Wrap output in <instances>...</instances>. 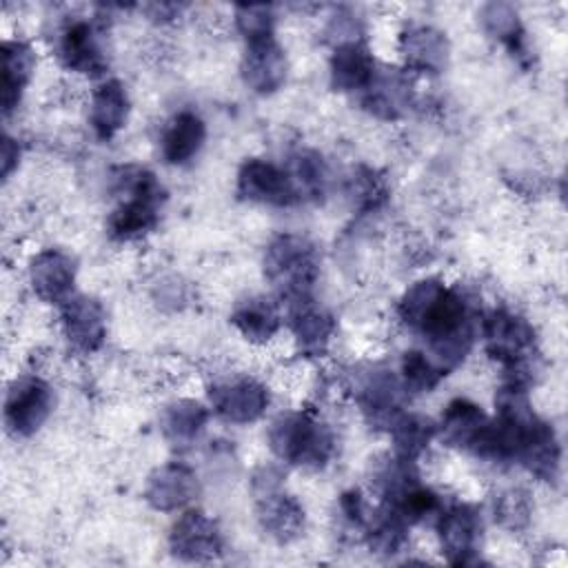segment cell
<instances>
[{
  "label": "cell",
  "mask_w": 568,
  "mask_h": 568,
  "mask_svg": "<svg viewBox=\"0 0 568 568\" xmlns=\"http://www.w3.org/2000/svg\"><path fill=\"white\" fill-rule=\"evenodd\" d=\"M58 58L69 71L82 75H100L106 69L98 33L87 20H71L62 27L58 36Z\"/></svg>",
  "instance_id": "cell-13"
},
{
  "label": "cell",
  "mask_w": 568,
  "mask_h": 568,
  "mask_svg": "<svg viewBox=\"0 0 568 568\" xmlns=\"http://www.w3.org/2000/svg\"><path fill=\"white\" fill-rule=\"evenodd\" d=\"M115 182L126 195L106 220V231L118 242H129L146 235L160 220L164 189L155 175L142 166H120Z\"/></svg>",
  "instance_id": "cell-2"
},
{
  "label": "cell",
  "mask_w": 568,
  "mask_h": 568,
  "mask_svg": "<svg viewBox=\"0 0 568 568\" xmlns=\"http://www.w3.org/2000/svg\"><path fill=\"white\" fill-rule=\"evenodd\" d=\"M257 517L262 521V528L280 541L297 537L304 526L302 506L291 495H282L277 490H266L260 495Z\"/></svg>",
  "instance_id": "cell-24"
},
{
  "label": "cell",
  "mask_w": 568,
  "mask_h": 568,
  "mask_svg": "<svg viewBox=\"0 0 568 568\" xmlns=\"http://www.w3.org/2000/svg\"><path fill=\"white\" fill-rule=\"evenodd\" d=\"M271 450L288 464L320 468L333 453L331 430L306 413H284L268 428Z\"/></svg>",
  "instance_id": "cell-4"
},
{
  "label": "cell",
  "mask_w": 568,
  "mask_h": 568,
  "mask_svg": "<svg viewBox=\"0 0 568 568\" xmlns=\"http://www.w3.org/2000/svg\"><path fill=\"white\" fill-rule=\"evenodd\" d=\"M402 382L393 375V371L373 366L364 373L355 375V397L375 426L390 428L402 410Z\"/></svg>",
  "instance_id": "cell-8"
},
{
  "label": "cell",
  "mask_w": 568,
  "mask_h": 568,
  "mask_svg": "<svg viewBox=\"0 0 568 568\" xmlns=\"http://www.w3.org/2000/svg\"><path fill=\"white\" fill-rule=\"evenodd\" d=\"M237 195L271 206H291L302 200L291 173L260 158H251L240 166Z\"/></svg>",
  "instance_id": "cell-7"
},
{
  "label": "cell",
  "mask_w": 568,
  "mask_h": 568,
  "mask_svg": "<svg viewBox=\"0 0 568 568\" xmlns=\"http://www.w3.org/2000/svg\"><path fill=\"white\" fill-rule=\"evenodd\" d=\"M235 22L246 42L273 38L275 13L266 4H240L235 9Z\"/></svg>",
  "instance_id": "cell-32"
},
{
  "label": "cell",
  "mask_w": 568,
  "mask_h": 568,
  "mask_svg": "<svg viewBox=\"0 0 568 568\" xmlns=\"http://www.w3.org/2000/svg\"><path fill=\"white\" fill-rule=\"evenodd\" d=\"M399 320L419 333L433 362L448 373L470 351L475 342V311L466 295L435 277L415 282L404 291L397 304Z\"/></svg>",
  "instance_id": "cell-1"
},
{
  "label": "cell",
  "mask_w": 568,
  "mask_h": 568,
  "mask_svg": "<svg viewBox=\"0 0 568 568\" xmlns=\"http://www.w3.org/2000/svg\"><path fill=\"white\" fill-rule=\"evenodd\" d=\"M197 495V477L184 464L160 466L146 484V501L155 510H178Z\"/></svg>",
  "instance_id": "cell-16"
},
{
  "label": "cell",
  "mask_w": 568,
  "mask_h": 568,
  "mask_svg": "<svg viewBox=\"0 0 568 568\" xmlns=\"http://www.w3.org/2000/svg\"><path fill=\"white\" fill-rule=\"evenodd\" d=\"M129 115V95L122 82L106 80L102 82L91 98V126L100 140L113 138L126 122Z\"/></svg>",
  "instance_id": "cell-22"
},
{
  "label": "cell",
  "mask_w": 568,
  "mask_h": 568,
  "mask_svg": "<svg viewBox=\"0 0 568 568\" xmlns=\"http://www.w3.org/2000/svg\"><path fill=\"white\" fill-rule=\"evenodd\" d=\"M317 273V251L308 240L286 233L268 244L264 255V275L288 302L308 297Z\"/></svg>",
  "instance_id": "cell-3"
},
{
  "label": "cell",
  "mask_w": 568,
  "mask_h": 568,
  "mask_svg": "<svg viewBox=\"0 0 568 568\" xmlns=\"http://www.w3.org/2000/svg\"><path fill=\"white\" fill-rule=\"evenodd\" d=\"M242 75L244 82L255 93H273L284 84L286 78V58L282 47L273 38L246 42V51L242 58Z\"/></svg>",
  "instance_id": "cell-14"
},
{
  "label": "cell",
  "mask_w": 568,
  "mask_h": 568,
  "mask_svg": "<svg viewBox=\"0 0 568 568\" xmlns=\"http://www.w3.org/2000/svg\"><path fill=\"white\" fill-rule=\"evenodd\" d=\"M388 430L393 437L395 455L415 462V457H419L428 448L430 439L437 433V426L428 417L402 413Z\"/></svg>",
  "instance_id": "cell-27"
},
{
  "label": "cell",
  "mask_w": 568,
  "mask_h": 568,
  "mask_svg": "<svg viewBox=\"0 0 568 568\" xmlns=\"http://www.w3.org/2000/svg\"><path fill=\"white\" fill-rule=\"evenodd\" d=\"M206 419H209V410L200 402L178 399L166 408L162 426L171 442L186 446L202 433Z\"/></svg>",
  "instance_id": "cell-28"
},
{
  "label": "cell",
  "mask_w": 568,
  "mask_h": 568,
  "mask_svg": "<svg viewBox=\"0 0 568 568\" xmlns=\"http://www.w3.org/2000/svg\"><path fill=\"white\" fill-rule=\"evenodd\" d=\"M410 82L399 71H375L371 84L364 91L362 104L377 118L393 120L402 113L410 98Z\"/></svg>",
  "instance_id": "cell-23"
},
{
  "label": "cell",
  "mask_w": 568,
  "mask_h": 568,
  "mask_svg": "<svg viewBox=\"0 0 568 568\" xmlns=\"http://www.w3.org/2000/svg\"><path fill=\"white\" fill-rule=\"evenodd\" d=\"M291 328L300 346L308 353H320L333 333V317L311 297L291 302Z\"/></svg>",
  "instance_id": "cell-25"
},
{
  "label": "cell",
  "mask_w": 568,
  "mask_h": 568,
  "mask_svg": "<svg viewBox=\"0 0 568 568\" xmlns=\"http://www.w3.org/2000/svg\"><path fill=\"white\" fill-rule=\"evenodd\" d=\"M353 193L362 209H375L386 197V182L373 169H362L353 180Z\"/></svg>",
  "instance_id": "cell-33"
},
{
  "label": "cell",
  "mask_w": 568,
  "mask_h": 568,
  "mask_svg": "<svg viewBox=\"0 0 568 568\" xmlns=\"http://www.w3.org/2000/svg\"><path fill=\"white\" fill-rule=\"evenodd\" d=\"M171 550L186 561L213 559L222 552V532L211 517L189 510L171 528Z\"/></svg>",
  "instance_id": "cell-12"
},
{
  "label": "cell",
  "mask_w": 568,
  "mask_h": 568,
  "mask_svg": "<svg viewBox=\"0 0 568 568\" xmlns=\"http://www.w3.org/2000/svg\"><path fill=\"white\" fill-rule=\"evenodd\" d=\"M291 178L300 191V195L306 197H320L324 193L326 184V169L320 155L311 151H302L291 158Z\"/></svg>",
  "instance_id": "cell-31"
},
{
  "label": "cell",
  "mask_w": 568,
  "mask_h": 568,
  "mask_svg": "<svg viewBox=\"0 0 568 568\" xmlns=\"http://www.w3.org/2000/svg\"><path fill=\"white\" fill-rule=\"evenodd\" d=\"M399 53L406 67L415 71L437 73L446 64L448 42L442 31L426 24H413L399 36Z\"/></svg>",
  "instance_id": "cell-18"
},
{
  "label": "cell",
  "mask_w": 568,
  "mask_h": 568,
  "mask_svg": "<svg viewBox=\"0 0 568 568\" xmlns=\"http://www.w3.org/2000/svg\"><path fill=\"white\" fill-rule=\"evenodd\" d=\"M18 158H20L18 142L11 140L9 135H4V140H2V175L4 178H9L11 169L18 164Z\"/></svg>",
  "instance_id": "cell-35"
},
{
  "label": "cell",
  "mask_w": 568,
  "mask_h": 568,
  "mask_svg": "<svg viewBox=\"0 0 568 568\" xmlns=\"http://www.w3.org/2000/svg\"><path fill=\"white\" fill-rule=\"evenodd\" d=\"M481 337L486 353L510 373L508 379L526 384L524 373L535 351L532 326L508 308H493L481 320Z\"/></svg>",
  "instance_id": "cell-5"
},
{
  "label": "cell",
  "mask_w": 568,
  "mask_h": 568,
  "mask_svg": "<svg viewBox=\"0 0 568 568\" xmlns=\"http://www.w3.org/2000/svg\"><path fill=\"white\" fill-rule=\"evenodd\" d=\"M444 375L433 357H426L422 351H406L402 355V386L406 393H428Z\"/></svg>",
  "instance_id": "cell-30"
},
{
  "label": "cell",
  "mask_w": 568,
  "mask_h": 568,
  "mask_svg": "<svg viewBox=\"0 0 568 568\" xmlns=\"http://www.w3.org/2000/svg\"><path fill=\"white\" fill-rule=\"evenodd\" d=\"M73 280L75 264L67 253L58 248L40 251L29 264V282L36 295L44 302H67L71 297Z\"/></svg>",
  "instance_id": "cell-15"
},
{
  "label": "cell",
  "mask_w": 568,
  "mask_h": 568,
  "mask_svg": "<svg viewBox=\"0 0 568 568\" xmlns=\"http://www.w3.org/2000/svg\"><path fill=\"white\" fill-rule=\"evenodd\" d=\"M439 546L446 559L455 566L475 564L481 539V517L470 504H455L437 517Z\"/></svg>",
  "instance_id": "cell-9"
},
{
  "label": "cell",
  "mask_w": 568,
  "mask_h": 568,
  "mask_svg": "<svg viewBox=\"0 0 568 568\" xmlns=\"http://www.w3.org/2000/svg\"><path fill=\"white\" fill-rule=\"evenodd\" d=\"M209 397L213 410L233 424L255 422L268 406V390L251 377L215 384L211 386Z\"/></svg>",
  "instance_id": "cell-11"
},
{
  "label": "cell",
  "mask_w": 568,
  "mask_h": 568,
  "mask_svg": "<svg viewBox=\"0 0 568 568\" xmlns=\"http://www.w3.org/2000/svg\"><path fill=\"white\" fill-rule=\"evenodd\" d=\"M495 513L499 517V521L508 528H517L528 519V501L526 495L519 490H508L499 497Z\"/></svg>",
  "instance_id": "cell-34"
},
{
  "label": "cell",
  "mask_w": 568,
  "mask_h": 568,
  "mask_svg": "<svg viewBox=\"0 0 568 568\" xmlns=\"http://www.w3.org/2000/svg\"><path fill=\"white\" fill-rule=\"evenodd\" d=\"M206 138V126L202 118L193 111H180L175 113L160 138V151L162 158L169 164H186L191 162L197 151L202 149Z\"/></svg>",
  "instance_id": "cell-19"
},
{
  "label": "cell",
  "mask_w": 568,
  "mask_h": 568,
  "mask_svg": "<svg viewBox=\"0 0 568 568\" xmlns=\"http://www.w3.org/2000/svg\"><path fill=\"white\" fill-rule=\"evenodd\" d=\"M53 410V390L38 375H20L4 397V424L16 437L33 435Z\"/></svg>",
  "instance_id": "cell-6"
},
{
  "label": "cell",
  "mask_w": 568,
  "mask_h": 568,
  "mask_svg": "<svg viewBox=\"0 0 568 568\" xmlns=\"http://www.w3.org/2000/svg\"><path fill=\"white\" fill-rule=\"evenodd\" d=\"M60 324L67 342L78 353H95L106 335V322H104V308L98 300L78 295L62 302L60 311Z\"/></svg>",
  "instance_id": "cell-10"
},
{
  "label": "cell",
  "mask_w": 568,
  "mask_h": 568,
  "mask_svg": "<svg viewBox=\"0 0 568 568\" xmlns=\"http://www.w3.org/2000/svg\"><path fill=\"white\" fill-rule=\"evenodd\" d=\"M481 24L486 33L499 40L513 55H524V29L517 11L506 2H493L481 9Z\"/></svg>",
  "instance_id": "cell-29"
},
{
  "label": "cell",
  "mask_w": 568,
  "mask_h": 568,
  "mask_svg": "<svg viewBox=\"0 0 568 568\" xmlns=\"http://www.w3.org/2000/svg\"><path fill=\"white\" fill-rule=\"evenodd\" d=\"M375 71V58L359 40L339 42L331 55V84L337 91H366Z\"/></svg>",
  "instance_id": "cell-17"
},
{
  "label": "cell",
  "mask_w": 568,
  "mask_h": 568,
  "mask_svg": "<svg viewBox=\"0 0 568 568\" xmlns=\"http://www.w3.org/2000/svg\"><path fill=\"white\" fill-rule=\"evenodd\" d=\"M486 424H488V417L481 410V406H477L470 399L457 397L446 406L439 422V433L446 444L473 453Z\"/></svg>",
  "instance_id": "cell-20"
},
{
  "label": "cell",
  "mask_w": 568,
  "mask_h": 568,
  "mask_svg": "<svg viewBox=\"0 0 568 568\" xmlns=\"http://www.w3.org/2000/svg\"><path fill=\"white\" fill-rule=\"evenodd\" d=\"M2 55V113L9 115L31 80L36 69V53L24 40H4L0 47Z\"/></svg>",
  "instance_id": "cell-21"
},
{
  "label": "cell",
  "mask_w": 568,
  "mask_h": 568,
  "mask_svg": "<svg viewBox=\"0 0 568 568\" xmlns=\"http://www.w3.org/2000/svg\"><path fill=\"white\" fill-rule=\"evenodd\" d=\"M235 328L251 342H266L280 328L277 306L266 297H248L240 302L231 315Z\"/></svg>",
  "instance_id": "cell-26"
}]
</instances>
